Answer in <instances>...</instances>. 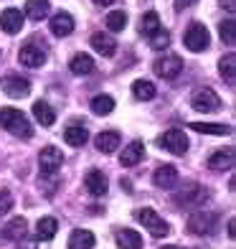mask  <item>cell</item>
Returning a JSON list of instances; mask_svg holds the SVG:
<instances>
[{"mask_svg": "<svg viewBox=\"0 0 236 249\" xmlns=\"http://www.w3.org/2000/svg\"><path fill=\"white\" fill-rule=\"evenodd\" d=\"M18 59L23 66H28V69H41V66L46 64V51L41 46H36V43H26V46L20 49Z\"/></svg>", "mask_w": 236, "mask_h": 249, "instance_id": "11", "label": "cell"}, {"mask_svg": "<svg viewBox=\"0 0 236 249\" xmlns=\"http://www.w3.org/2000/svg\"><path fill=\"white\" fill-rule=\"evenodd\" d=\"M221 5L226 8L229 13H234V10H236V0H221Z\"/></svg>", "mask_w": 236, "mask_h": 249, "instance_id": "38", "label": "cell"}, {"mask_svg": "<svg viewBox=\"0 0 236 249\" xmlns=\"http://www.w3.org/2000/svg\"><path fill=\"white\" fill-rule=\"evenodd\" d=\"M152 71L163 79H175L183 71V61H181V56H163V59H157L152 64Z\"/></svg>", "mask_w": 236, "mask_h": 249, "instance_id": "9", "label": "cell"}, {"mask_svg": "<svg viewBox=\"0 0 236 249\" xmlns=\"http://www.w3.org/2000/svg\"><path fill=\"white\" fill-rule=\"evenodd\" d=\"M137 219H140V224H142L152 236H168V234H170V226H168V221H165L163 216H157L152 209H140V211H137Z\"/></svg>", "mask_w": 236, "mask_h": 249, "instance_id": "6", "label": "cell"}, {"mask_svg": "<svg viewBox=\"0 0 236 249\" xmlns=\"http://www.w3.org/2000/svg\"><path fill=\"white\" fill-rule=\"evenodd\" d=\"M107 28H109L112 33L125 31V28H127V13H125V10H112V13L107 16Z\"/></svg>", "mask_w": 236, "mask_h": 249, "instance_id": "33", "label": "cell"}, {"mask_svg": "<svg viewBox=\"0 0 236 249\" xmlns=\"http://www.w3.org/2000/svg\"><path fill=\"white\" fill-rule=\"evenodd\" d=\"M97 5H112V3H117V0H94Z\"/></svg>", "mask_w": 236, "mask_h": 249, "instance_id": "39", "label": "cell"}, {"mask_svg": "<svg viewBox=\"0 0 236 249\" xmlns=\"http://www.w3.org/2000/svg\"><path fill=\"white\" fill-rule=\"evenodd\" d=\"M183 43H185V49L188 51H193V53H201V51H206L208 49V43H211V33L203 23H193L188 31H185V36H183Z\"/></svg>", "mask_w": 236, "mask_h": 249, "instance_id": "3", "label": "cell"}, {"mask_svg": "<svg viewBox=\"0 0 236 249\" xmlns=\"http://www.w3.org/2000/svg\"><path fill=\"white\" fill-rule=\"evenodd\" d=\"M208 168H211V171H231V168H234V148L216 150L208 158Z\"/></svg>", "mask_w": 236, "mask_h": 249, "instance_id": "15", "label": "cell"}, {"mask_svg": "<svg viewBox=\"0 0 236 249\" xmlns=\"http://www.w3.org/2000/svg\"><path fill=\"white\" fill-rule=\"evenodd\" d=\"M142 155H145V145L142 142H130L125 150H122V155H119V163L125 165V168H132V165H137L140 160H142Z\"/></svg>", "mask_w": 236, "mask_h": 249, "instance_id": "20", "label": "cell"}, {"mask_svg": "<svg viewBox=\"0 0 236 249\" xmlns=\"http://www.w3.org/2000/svg\"><path fill=\"white\" fill-rule=\"evenodd\" d=\"M190 130L203 135H231V124H213V122H190Z\"/></svg>", "mask_w": 236, "mask_h": 249, "instance_id": "29", "label": "cell"}, {"mask_svg": "<svg viewBox=\"0 0 236 249\" xmlns=\"http://www.w3.org/2000/svg\"><path fill=\"white\" fill-rule=\"evenodd\" d=\"M119 148V135L117 132H99L97 135V150L99 153H115Z\"/></svg>", "mask_w": 236, "mask_h": 249, "instance_id": "26", "label": "cell"}, {"mask_svg": "<svg viewBox=\"0 0 236 249\" xmlns=\"http://www.w3.org/2000/svg\"><path fill=\"white\" fill-rule=\"evenodd\" d=\"M157 28H163L160 26V16H157L155 10H148V13L142 16V20H140V33L142 36H152Z\"/></svg>", "mask_w": 236, "mask_h": 249, "instance_id": "31", "label": "cell"}, {"mask_svg": "<svg viewBox=\"0 0 236 249\" xmlns=\"http://www.w3.org/2000/svg\"><path fill=\"white\" fill-rule=\"evenodd\" d=\"M64 140L69 142L71 148H82V145L89 140V132H86V127H82V124H71V127L64 132Z\"/></svg>", "mask_w": 236, "mask_h": 249, "instance_id": "28", "label": "cell"}, {"mask_svg": "<svg viewBox=\"0 0 236 249\" xmlns=\"http://www.w3.org/2000/svg\"><path fill=\"white\" fill-rule=\"evenodd\" d=\"M0 127L8 130L10 135H16V138H20V140L33 138V127H31L28 117L16 107H3L0 109Z\"/></svg>", "mask_w": 236, "mask_h": 249, "instance_id": "1", "label": "cell"}, {"mask_svg": "<svg viewBox=\"0 0 236 249\" xmlns=\"http://www.w3.org/2000/svg\"><path fill=\"white\" fill-rule=\"evenodd\" d=\"M0 87H3V92L13 99H20V97H28L31 92V82L26 76H18V74H8L0 79Z\"/></svg>", "mask_w": 236, "mask_h": 249, "instance_id": "8", "label": "cell"}, {"mask_svg": "<svg viewBox=\"0 0 236 249\" xmlns=\"http://www.w3.org/2000/svg\"><path fill=\"white\" fill-rule=\"evenodd\" d=\"M219 71H221V76L226 79L229 84H234V79H236V56L234 53L221 56L219 59Z\"/></svg>", "mask_w": 236, "mask_h": 249, "instance_id": "30", "label": "cell"}, {"mask_svg": "<svg viewBox=\"0 0 236 249\" xmlns=\"http://www.w3.org/2000/svg\"><path fill=\"white\" fill-rule=\"evenodd\" d=\"M150 38H152V41H150V46H152L155 51H160V49H165L168 43H170V33H168L165 28H157Z\"/></svg>", "mask_w": 236, "mask_h": 249, "instance_id": "35", "label": "cell"}, {"mask_svg": "<svg viewBox=\"0 0 236 249\" xmlns=\"http://www.w3.org/2000/svg\"><path fill=\"white\" fill-rule=\"evenodd\" d=\"M23 13L16 8H5L3 13H0V28H3L5 33H10V36H16V33H20V28H23Z\"/></svg>", "mask_w": 236, "mask_h": 249, "instance_id": "12", "label": "cell"}, {"mask_svg": "<svg viewBox=\"0 0 236 249\" xmlns=\"http://www.w3.org/2000/svg\"><path fill=\"white\" fill-rule=\"evenodd\" d=\"M216 229H219V213L213 211H196L188 219V231L196 236H211Z\"/></svg>", "mask_w": 236, "mask_h": 249, "instance_id": "2", "label": "cell"}, {"mask_svg": "<svg viewBox=\"0 0 236 249\" xmlns=\"http://www.w3.org/2000/svg\"><path fill=\"white\" fill-rule=\"evenodd\" d=\"M56 231H59V221H56L53 216H43L38 224H36V234H38V239L41 242H51Z\"/></svg>", "mask_w": 236, "mask_h": 249, "instance_id": "23", "label": "cell"}, {"mask_svg": "<svg viewBox=\"0 0 236 249\" xmlns=\"http://www.w3.org/2000/svg\"><path fill=\"white\" fill-rule=\"evenodd\" d=\"M13 209V196H10V191H0V216H5V213Z\"/></svg>", "mask_w": 236, "mask_h": 249, "instance_id": "36", "label": "cell"}, {"mask_svg": "<svg viewBox=\"0 0 236 249\" xmlns=\"http://www.w3.org/2000/svg\"><path fill=\"white\" fill-rule=\"evenodd\" d=\"M49 10H51L49 0H26V16L31 20H43L49 16Z\"/></svg>", "mask_w": 236, "mask_h": 249, "instance_id": "25", "label": "cell"}, {"mask_svg": "<svg viewBox=\"0 0 236 249\" xmlns=\"http://www.w3.org/2000/svg\"><path fill=\"white\" fill-rule=\"evenodd\" d=\"M28 234V224H26V219H10L5 226H3V236L8 242H20L23 236Z\"/></svg>", "mask_w": 236, "mask_h": 249, "instance_id": "19", "label": "cell"}, {"mask_svg": "<svg viewBox=\"0 0 236 249\" xmlns=\"http://www.w3.org/2000/svg\"><path fill=\"white\" fill-rule=\"evenodd\" d=\"M234 224H236V221L231 219V221H229V236H231V239H234Z\"/></svg>", "mask_w": 236, "mask_h": 249, "instance_id": "40", "label": "cell"}, {"mask_svg": "<svg viewBox=\"0 0 236 249\" xmlns=\"http://www.w3.org/2000/svg\"><path fill=\"white\" fill-rule=\"evenodd\" d=\"M61 163H64V153L56 148V145H46L38 155V168L43 176H53L61 171Z\"/></svg>", "mask_w": 236, "mask_h": 249, "instance_id": "4", "label": "cell"}, {"mask_svg": "<svg viewBox=\"0 0 236 249\" xmlns=\"http://www.w3.org/2000/svg\"><path fill=\"white\" fill-rule=\"evenodd\" d=\"M69 69H71V74H76V76H84V74H92V71L97 69V64H94V59H92L89 53H76V56H71Z\"/></svg>", "mask_w": 236, "mask_h": 249, "instance_id": "18", "label": "cell"}, {"mask_svg": "<svg viewBox=\"0 0 236 249\" xmlns=\"http://www.w3.org/2000/svg\"><path fill=\"white\" fill-rule=\"evenodd\" d=\"M190 107H193L196 112H203V115H208V112H216L221 107V97L213 92V89L203 87L198 89V92L190 97Z\"/></svg>", "mask_w": 236, "mask_h": 249, "instance_id": "5", "label": "cell"}, {"mask_svg": "<svg viewBox=\"0 0 236 249\" xmlns=\"http://www.w3.org/2000/svg\"><path fill=\"white\" fill-rule=\"evenodd\" d=\"M132 94H135V99H140V102H150V99H155V84L152 82H148V79H137V82L132 84Z\"/></svg>", "mask_w": 236, "mask_h": 249, "instance_id": "27", "label": "cell"}, {"mask_svg": "<svg viewBox=\"0 0 236 249\" xmlns=\"http://www.w3.org/2000/svg\"><path fill=\"white\" fill-rule=\"evenodd\" d=\"M92 49L97 51V53H102V56H115V51H117V41L112 38V36H107V33H94L92 36Z\"/></svg>", "mask_w": 236, "mask_h": 249, "instance_id": "17", "label": "cell"}, {"mask_svg": "<svg viewBox=\"0 0 236 249\" xmlns=\"http://www.w3.org/2000/svg\"><path fill=\"white\" fill-rule=\"evenodd\" d=\"M112 109H115V99H112L109 94H97L92 99V112L94 115H109Z\"/></svg>", "mask_w": 236, "mask_h": 249, "instance_id": "32", "label": "cell"}, {"mask_svg": "<svg viewBox=\"0 0 236 249\" xmlns=\"http://www.w3.org/2000/svg\"><path fill=\"white\" fill-rule=\"evenodd\" d=\"M117 247L119 249H142V236L137 231H132V229H122L117 231Z\"/></svg>", "mask_w": 236, "mask_h": 249, "instance_id": "22", "label": "cell"}, {"mask_svg": "<svg viewBox=\"0 0 236 249\" xmlns=\"http://www.w3.org/2000/svg\"><path fill=\"white\" fill-rule=\"evenodd\" d=\"M94 244H97V239L89 229H74L69 234V249H92Z\"/></svg>", "mask_w": 236, "mask_h": 249, "instance_id": "21", "label": "cell"}, {"mask_svg": "<svg viewBox=\"0 0 236 249\" xmlns=\"http://www.w3.org/2000/svg\"><path fill=\"white\" fill-rule=\"evenodd\" d=\"M163 249H181V247H163Z\"/></svg>", "mask_w": 236, "mask_h": 249, "instance_id": "41", "label": "cell"}, {"mask_svg": "<svg viewBox=\"0 0 236 249\" xmlns=\"http://www.w3.org/2000/svg\"><path fill=\"white\" fill-rule=\"evenodd\" d=\"M219 33H221V41L226 43V46H234V43H236V20H234V18L221 20Z\"/></svg>", "mask_w": 236, "mask_h": 249, "instance_id": "34", "label": "cell"}, {"mask_svg": "<svg viewBox=\"0 0 236 249\" xmlns=\"http://www.w3.org/2000/svg\"><path fill=\"white\" fill-rule=\"evenodd\" d=\"M173 198H175L178 206H193V203H201L203 198H208V191L201 188L198 183H185V188L178 191Z\"/></svg>", "mask_w": 236, "mask_h": 249, "instance_id": "10", "label": "cell"}, {"mask_svg": "<svg viewBox=\"0 0 236 249\" xmlns=\"http://www.w3.org/2000/svg\"><path fill=\"white\" fill-rule=\"evenodd\" d=\"M160 148H165L173 155H185L188 153V135L183 130H168L160 140H157Z\"/></svg>", "mask_w": 236, "mask_h": 249, "instance_id": "7", "label": "cell"}, {"mask_svg": "<svg viewBox=\"0 0 236 249\" xmlns=\"http://www.w3.org/2000/svg\"><path fill=\"white\" fill-rule=\"evenodd\" d=\"M152 183L157 188H165V191H170L178 186V171L173 165H163V168H157V171L152 173Z\"/></svg>", "mask_w": 236, "mask_h": 249, "instance_id": "14", "label": "cell"}, {"mask_svg": "<svg viewBox=\"0 0 236 249\" xmlns=\"http://www.w3.org/2000/svg\"><path fill=\"white\" fill-rule=\"evenodd\" d=\"M84 183H86V191L92 196H104L107 194V176L102 171H89L86 178H84Z\"/></svg>", "mask_w": 236, "mask_h": 249, "instance_id": "16", "label": "cell"}, {"mask_svg": "<svg viewBox=\"0 0 236 249\" xmlns=\"http://www.w3.org/2000/svg\"><path fill=\"white\" fill-rule=\"evenodd\" d=\"M49 26H51L53 36L64 38V36H71V33H74V18H71V13L61 10V13H56V16L49 20Z\"/></svg>", "mask_w": 236, "mask_h": 249, "instance_id": "13", "label": "cell"}, {"mask_svg": "<svg viewBox=\"0 0 236 249\" xmlns=\"http://www.w3.org/2000/svg\"><path fill=\"white\" fill-rule=\"evenodd\" d=\"M193 3H196V0H175V8H178V10H183V8H190Z\"/></svg>", "mask_w": 236, "mask_h": 249, "instance_id": "37", "label": "cell"}, {"mask_svg": "<svg viewBox=\"0 0 236 249\" xmlns=\"http://www.w3.org/2000/svg\"><path fill=\"white\" fill-rule=\"evenodd\" d=\"M33 117H36L43 127H51L56 122V112L49 102H36V105H33Z\"/></svg>", "mask_w": 236, "mask_h": 249, "instance_id": "24", "label": "cell"}]
</instances>
